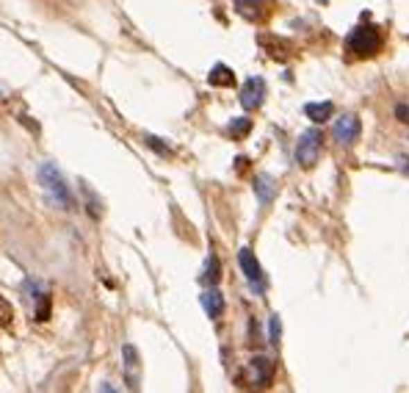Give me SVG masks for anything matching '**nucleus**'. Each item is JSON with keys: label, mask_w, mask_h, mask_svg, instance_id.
I'll return each mask as SVG.
<instances>
[{"label": "nucleus", "mask_w": 409, "mask_h": 393, "mask_svg": "<svg viewBox=\"0 0 409 393\" xmlns=\"http://www.w3.org/2000/svg\"><path fill=\"white\" fill-rule=\"evenodd\" d=\"M360 133H363V122L357 114H343L335 128H332V139L340 144V147H351L360 142Z\"/></svg>", "instance_id": "nucleus-4"}, {"label": "nucleus", "mask_w": 409, "mask_h": 393, "mask_svg": "<svg viewBox=\"0 0 409 393\" xmlns=\"http://www.w3.org/2000/svg\"><path fill=\"white\" fill-rule=\"evenodd\" d=\"M321 142H324V136H321L318 128H310V131H304V133L299 136L296 161H299L304 169H313V167L318 164V158H321Z\"/></svg>", "instance_id": "nucleus-3"}, {"label": "nucleus", "mask_w": 409, "mask_h": 393, "mask_svg": "<svg viewBox=\"0 0 409 393\" xmlns=\"http://www.w3.org/2000/svg\"><path fill=\"white\" fill-rule=\"evenodd\" d=\"M396 119L404 122V125H409V106L407 103H399V106H396Z\"/></svg>", "instance_id": "nucleus-19"}, {"label": "nucleus", "mask_w": 409, "mask_h": 393, "mask_svg": "<svg viewBox=\"0 0 409 393\" xmlns=\"http://www.w3.org/2000/svg\"><path fill=\"white\" fill-rule=\"evenodd\" d=\"M254 194L260 199V205H268L274 196H277V181L271 178V175H257L254 178Z\"/></svg>", "instance_id": "nucleus-11"}, {"label": "nucleus", "mask_w": 409, "mask_h": 393, "mask_svg": "<svg viewBox=\"0 0 409 393\" xmlns=\"http://www.w3.org/2000/svg\"><path fill=\"white\" fill-rule=\"evenodd\" d=\"M346 47L351 56L357 58H371L382 50V31L376 25H357L349 36H346Z\"/></svg>", "instance_id": "nucleus-1"}, {"label": "nucleus", "mask_w": 409, "mask_h": 393, "mask_svg": "<svg viewBox=\"0 0 409 393\" xmlns=\"http://www.w3.org/2000/svg\"><path fill=\"white\" fill-rule=\"evenodd\" d=\"M122 358H125V377H128V385H130V388H139V352H136V346L125 344V346H122Z\"/></svg>", "instance_id": "nucleus-10"}, {"label": "nucleus", "mask_w": 409, "mask_h": 393, "mask_svg": "<svg viewBox=\"0 0 409 393\" xmlns=\"http://www.w3.org/2000/svg\"><path fill=\"white\" fill-rule=\"evenodd\" d=\"M200 302H202L204 313H207L210 319H218V316L224 313V296H221V291H218L216 285H207V291L200 296Z\"/></svg>", "instance_id": "nucleus-9"}, {"label": "nucleus", "mask_w": 409, "mask_h": 393, "mask_svg": "<svg viewBox=\"0 0 409 393\" xmlns=\"http://www.w3.org/2000/svg\"><path fill=\"white\" fill-rule=\"evenodd\" d=\"M263 97H266V81L263 78H249L246 83H243V89H241V106L246 108V111H254V108H260L263 106Z\"/></svg>", "instance_id": "nucleus-7"}, {"label": "nucleus", "mask_w": 409, "mask_h": 393, "mask_svg": "<svg viewBox=\"0 0 409 393\" xmlns=\"http://www.w3.org/2000/svg\"><path fill=\"white\" fill-rule=\"evenodd\" d=\"M147 144H150L153 150H158L161 156H169V147H164V144H161V139H155V136H147Z\"/></svg>", "instance_id": "nucleus-20"}, {"label": "nucleus", "mask_w": 409, "mask_h": 393, "mask_svg": "<svg viewBox=\"0 0 409 393\" xmlns=\"http://www.w3.org/2000/svg\"><path fill=\"white\" fill-rule=\"evenodd\" d=\"M0 100H3V92H0Z\"/></svg>", "instance_id": "nucleus-21"}, {"label": "nucleus", "mask_w": 409, "mask_h": 393, "mask_svg": "<svg viewBox=\"0 0 409 393\" xmlns=\"http://www.w3.org/2000/svg\"><path fill=\"white\" fill-rule=\"evenodd\" d=\"M304 114H307V119H310V122L324 125L327 119H332L335 106H332L329 100H324V103H307V106H304Z\"/></svg>", "instance_id": "nucleus-12"}, {"label": "nucleus", "mask_w": 409, "mask_h": 393, "mask_svg": "<svg viewBox=\"0 0 409 393\" xmlns=\"http://www.w3.org/2000/svg\"><path fill=\"white\" fill-rule=\"evenodd\" d=\"M39 181H42V186H44V192L53 196L64 210H69V208H75V199H72V192H69V186H67V181H64V175L58 172V167L55 164H50V161H44L42 167H39Z\"/></svg>", "instance_id": "nucleus-2"}, {"label": "nucleus", "mask_w": 409, "mask_h": 393, "mask_svg": "<svg viewBox=\"0 0 409 393\" xmlns=\"http://www.w3.org/2000/svg\"><path fill=\"white\" fill-rule=\"evenodd\" d=\"M235 11L249 22H263L268 17V3L266 0H235Z\"/></svg>", "instance_id": "nucleus-8"}, {"label": "nucleus", "mask_w": 409, "mask_h": 393, "mask_svg": "<svg viewBox=\"0 0 409 393\" xmlns=\"http://www.w3.org/2000/svg\"><path fill=\"white\" fill-rule=\"evenodd\" d=\"M249 131H252V119H246V117H235L229 122V136L232 139H243Z\"/></svg>", "instance_id": "nucleus-16"}, {"label": "nucleus", "mask_w": 409, "mask_h": 393, "mask_svg": "<svg viewBox=\"0 0 409 393\" xmlns=\"http://www.w3.org/2000/svg\"><path fill=\"white\" fill-rule=\"evenodd\" d=\"M279 338H282V321H279V316L274 313V316L268 319V344L279 346Z\"/></svg>", "instance_id": "nucleus-17"}, {"label": "nucleus", "mask_w": 409, "mask_h": 393, "mask_svg": "<svg viewBox=\"0 0 409 393\" xmlns=\"http://www.w3.org/2000/svg\"><path fill=\"white\" fill-rule=\"evenodd\" d=\"M11 319H14L11 305H8L6 299H0V324H3V327H8V324H11Z\"/></svg>", "instance_id": "nucleus-18"}, {"label": "nucleus", "mask_w": 409, "mask_h": 393, "mask_svg": "<svg viewBox=\"0 0 409 393\" xmlns=\"http://www.w3.org/2000/svg\"><path fill=\"white\" fill-rule=\"evenodd\" d=\"M257 44L274 58V61H288L293 56V44L282 36H271V33H260L257 36Z\"/></svg>", "instance_id": "nucleus-6"}, {"label": "nucleus", "mask_w": 409, "mask_h": 393, "mask_svg": "<svg viewBox=\"0 0 409 393\" xmlns=\"http://www.w3.org/2000/svg\"><path fill=\"white\" fill-rule=\"evenodd\" d=\"M238 263H241V269H243L249 285H252L257 294H263V291H266V277H263V269H260V263H257V258H254V252H252L249 246H243V249L238 252Z\"/></svg>", "instance_id": "nucleus-5"}, {"label": "nucleus", "mask_w": 409, "mask_h": 393, "mask_svg": "<svg viewBox=\"0 0 409 393\" xmlns=\"http://www.w3.org/2000/svg\"><path fill=\"white\" fill-rule=\"evenodd\" d=\"M271 371H274L271 360H266V358H254L252 360V374H254V383L257 385H268L271 383Z\"/></svg>", "instance_id": "nucleus-14"}, {"label": "nucleus", "mask_w": 409, "mask_h": 393, "mask_svg": "<svg viewBox=\"0 0 409 393\" xmlns=\"http://www.w3.org/2000/svg\"><path fill=\"white\" fill-rule=\"evenodd\" d=\"M202 280L204 285H216L218 280H221V263H218V258L216 255H210L207 260H204V269H202Z\"/></svg>", "instance_id": "nucleus-15"}, {"label": "nucleus", "mask_w": 409, "mask_h": 393, "mask_svg": "<svg viewBox=\"0 0 409 393\" xmlns=\"http://www.w3.org/2000/svg\"><path fill=\"white\" fill-rule=\"evenodd\" d=\"M207 83L210 86H232L235 83V72L227 67V64H216L207 75Z\"/></svg>", "instance_id": "nucleus-13"}]
</instances>
